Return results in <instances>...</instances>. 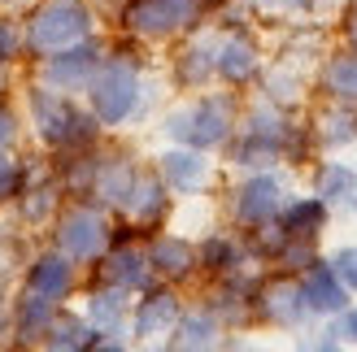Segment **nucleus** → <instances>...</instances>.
<instances>
[{"instance_id":"obj_1","label":"nucleus","mask_w":357,"mask_h":352,"mask_svg":"<svg viewBox=\"0 0 357 352\" xmlns=\"http://www.w3.org/2000/svg\"><path fill=\"white\" fill-rule=\"evenodd\" d=\"M87 35V9L79 0H52L35 13L31 22V48L35 52H52V48H66Z\"/></svg>"},{"instance_id":"obj_2","label":"nucleus","mask_w":357,"mask_h":352,"mask_svg":"<svg viewBox=\"0 0 357 352\" xmlns=\"http://www.w3.org/2000/svg\"><path fill=\"white\" fill-rule=\"evenodd\" d=\"M92 104H96V113L105 122H122L131 113V104H135V70L127 61L105 65L96 74V83H92Z\"/></svg>"},{"instance_id":"obj_3","label":"nucleus","mask_w":357,"mask_h":352,"mask_svg":"<svg viewBox=\"0 0 357 352\" xmlns=\"http://www.w3.org/2000/svg\"><path fill=\"white\" fill-rule=\"evenodd\" d=\"M170 131L178 139H188L192 148L218 144V139L227 135V104L222 100H205V104H196V109H188V113H174Z\"/></svg>"},{"instance_id":"obj_4","label":"nucleus","mask_w":357,"mask_h":352,"mask_svg":"<svg viewBox=\"0 0 357 352\" xmlns=\"http://www.w3.org/2000/svg\"><path fill=\"white\" fill-rule=\"evenodd\" d=\"M35 113H40V127H44V139L52 144H66V139H87L92 135V118H83L79 109L52 100V96H35Z\"/></svg>"},{"instance_id":"obj_5","label":"nucleus","mask_w":357,"mask_h":352,"mask_svg":"<svg viewBox=\"0 0 357 352\" xmlns=\"http://www.w3.org/2000/svg\"><path fill=\"white\" fill-rule=\"evenodd\" d=\"M192 0H139L131 9V22L149 35H162V31H174L178 22H188L192 17Z\"/></svg>"},{"instance_id":"obj_6","label":"nucleus","mask_w":357,"mask_h":352,"mask_svg":"<svg viewBox=\"0 0 357 352\" xmlns=\"http://www.w3.org/2000/svg\"><path fill=\"white\" fill-rule=\"evenodd\" d=\"M61 243L70 257H96L105 243V222L96 214H70L61 226Z\"/></svg>"},{"instance_id":"obj_7","label":"nucleus","mask_w":357,"mask_h":352,"mask_svg":"<svg viewBox=\"0 0 357 352\" xmlns=\"http://www.w3.org/2000/svg\"><path fill=\"white\" fill-rule=\"evenodd\" d=\"M70 287V266L61 257H40L35 261V270H31V291H40L48 296V301H57V296H66Z\"/></svg>"},{"instance_id":"obj_8","label":"nucleus","mask_w":357,"mask_h":352,"mask_svg":"<svg viewBox=\"0 0 357 352\" xmlns=\"http://www.w3.org/2000/svg\"><path fill=\"white\" fill-rule=\"evenodd\" d=\"M275 196H279L275 179H253L244 187V196H240V218L244 222H266L275 214Z\"/></svg>"},{"instance_id":"obj_9","label":"nucleus","mask_w":357,"mask_h":352,"mask_svg":"<svg viewBox=\"0 0 357 352\" xmlns=\"http://www.w3.org/2000/svg\"><path fill=\"white\" fill-rule=\"evenodd\" d=\"M174 313H178V305H174V296H153V301H144V309H139V318H135V330L139 335H157V330H166L170 322H174Z\"/></svg>"},{"instance_id":"obj_10","label":"nucleus","mask_w":357,"mask_h":352,"mask_svg":"<svg viewBox=\"0 0 357 352\" xmlns=\"http://www.w3.org/2000/svg\"><path fill=\"white\" fill-rule=\"evenodd\" d=\"M305 301L314 309H340L344 305V291L335 287V270H314L305 278Z\"/></svg>"},{"instance_id":"obj_11","label":"nucleus","mask_w":357,"mask_h":352,"mask_svg":"<svg viewBox=\"0 0 357 352\" xmlns=\"http://www.w3.org/2000/svg\"><path fill=\"white\" fill-rule=\"evenodd\" d=\"M92 65H96V48H75V52H66V57H57V61L48 65V79H57V83H79Z\"/></svg>"},{"instance_id":"obj_12","label":"nucleus","mask_w":357,"mask_h":352,"mask_svg":"<svg viewBox=\"0 0 357 352\" xmlns=\"http://www.w3.org/2000/svg\"><path fill=\"white\" fill-rule=\"evenodd\" d=\"M166 174H170L178 187H196V183L205 179V161L196 152H170L166 157Z\"/></svg>"},{"instance_id":"obj_13","label":"nucleus","mask_w":357,"mask_h":352,"mask_svg":"<svg viewBox=\"0 0 357 352\" xmlns=\"http://www.w3.org/2000/svg\"><path fill=\"white\" fill-rule=\"evenodd\" d=\"M253 48H248L244 40H231L227 48H222V57H218V70H222V74L227 79H248V74H253Z\"/></svg>"},{"instance_id":"obj_14","label":"nucleus","mask_w":357,"mask_h":352,"mask_svg":"<svg viewBox=\"0 0 357 352\" xmlns=\"http://www.w3.org/2000/svg\"><path fill=\"white\" fill-rule=\"evenodd\" d=\"M153 261H157L166 274H183V270L192 266V248H188V243H178V239H162V243L153 248Z\"/></svg>"},{"instance_id":"obj_15","label":"nucleus","mask_w":357,"mask_h":352,"mask_svg":"<svg viewBox=\"0 0 357 352\" xmlns=\"http://www.w3.org/2000/svg\"><path fill=\"white\" fill-rule=\"evenodd\" d=\"M48 344L52 348H83V344H92V330H87L83 322H75V318H61L57 326H52Z\"/></svg>"},{"instance_id":"obj_16","label":"nucleus","mask_w":357,"mask_h":352,"mask_svg":"<svg viewBox=\"0 0 357 352\" xmlns=\"http://www.w3.org/2000/svg\"><path fill=\"white\" fill-rule=\"evenodd\" d=\"M109 278H114L118 287H135L139 278H144V261H139L135 253H118L109 261Z\"/></svg>"},{"instance_id":"obj_17","label":"nucleus","mask_w":357,"mask_h":352,"mask_svg":"<svg viewBox=\"0 0 357 352\" xmlns=\"http://www.w3.org/2000/svg\"><path fill=\"white\" fill-rule=\"evenodd\" d=\"M209 335H213V322L209 318H188L174 344L178 348H201V344H209Z\"/></svg>"},{"instance_id":"obj_18","label":"nucleus","mask_w":357,"mask_h":352,"mask_svg":"<svg viewBox=\"0 0 357 352\" xmlns=\"http://www.w3.org/2000/svg\"><path fill=\"white\" fill-rule=\"evenodd\" d=\"M331 87L340 96H357V57H344L331 65Z\"/></svg>"},{"instance_id":"obj_19","label":"nucleus","mask_w":357,"mask_h":352,"mask_svg":"<svg viewBox=\"0 0 357 352\" xmlns=\"http://www.w3.org/2000/svg\"><path fill=\"white\" fill-rule=\"evenodd\" d=\"M318 222H323V205L305 200V205H296L292 214H288V231H314Z\"/></svg>"},{"instance_id":"obj_20","label":"nucleus","mask_w":357,"mask_h":352,"mask_svg":"<svg viewBox=\"0 0 357 352\" xmlns=\"http://www.w3.org/2000/svg\"><path fill=\"white\" fill-rule=\"evenodd\" d=\"M44 322H48V296L35 291V301H26V309H22V330L31 335V330H40Z\"/></svg>"},{"instance_id":"obj_21","label":"nucleus","mask_w":357,"mask_h":352,"mask_svg":"<svg viewBox=\"0 0 357 352\" xmlns=\"http://www.w3.org/2000/svg\"><path fill=\"white\" fill-rule=\"evenodd\" d=\"M105 196L109 200H127V191H131V174H127V166H114L109 174H105Z\"/></svg>"},{"instance_id":"obj_22","label":"nucleus","mask_w":357,"mask_h":352,"mask_svg":"<svg viewBox=\"0 0 357 352\" xmlns=\"http://www.w3.org/2000/svg\"><path fill=\"white\" fill-rule=\"evenodd\" d=\"M118 313H122V296L118 291H105V296H96V301H92V318L96 322H114Z\"/></svg>"},{"instance_id":"obj_23","label":"nucleus","mask_w":357,"mask_h":352,"mask_svg":"<svg viewBox=\"0 0 357 352\" xmlns=\"http://www.w3.org/2000/svg\"><path fill=\"white\" fill-rule=\"evenodd\" d=\"M271 313L283 322H296L301 318V305H296V291H275V301H271Z\"/></svg>"},{"instance_id":"obj_24","label":"nucleus","mask_w":357,"mask_h":352,"mask_svg":"<svg viewBox=\"0 0 357 352\" xmlns=\"http://www.w3.org/2000/svg\"><path fill=\"white\" fill-rule=\"evenodd\" d=\"M335 274H340L349 287H357V248H344L340 257H335Z\"/></svg>"},{"instance_id":"obj_25","label":"nucleus","mask_w":357,"mask_h":352,"mask_svg":"<svg viewBox=\"0 0 357 352\" xmlns=\"http://www.w3.org/2000/svg\"><path fill=\"white\" fill-rule=\"evenodd\" d=\"M353 179H349V170H327L323 174V196H340V191H349Z\"/></svg>"},{"instance_id":"obj_26","label":"nucleus","mask_w":357,"mask_h":352,"mask_svg":"<svg viewBox=\"0 0 357 352\" xmlns=\"http://www.w3.org/2000/svg\"><path fill=\"white\" fill-rule=\"evenodd\" d=\"M13 187H17V170L9 161H0V196H13Z\"/></svg>"},{"instance_id":"obj_27","label":"nucleus","mask_w":357,"mask_h":352,"mask_svg":"<svg viewBox=\"0 0 357 352\" xmlns=\"http://www.w3.org/2000/svg\"><path fill=\"white\" fill-rule=\"evenodd\" d=\"M227 257H231V248H227V243H218V239L205 248V261H213V266H218V261H227Z\"/></svg>"},{"instance_id":"obj_28","label":"nucleus","mask_w":357,"mask_h":352,"mask_svg":"<svg viewBox=\"0 0 357 352\" xmlns=\"http://www.w3.org/2000/svg\"><path fill=\"white\" fill-rule=\"evenodd\" d=\"M13 44H17V40H13V31H9V26H0V61H5L9 52H13Z\"/></svg>"},{"instance_id":"obj_29","label":"nucleus","mask_w":357,"mask_h":352,"mask_svg":"<svg viewBox=\"0 0 357 352\" xmlns=\"http://www.w3.org/2000/svg\"><path fill=\"white\" fill-rule=\"evenodd\" d=\"M9 139H13V118H9V113H0V148H5Z\"/></svg>"},{"instance_id":"obj_30","label":"nucleus","mask_w":357,"mask_h":352,"mask_svg":"<svg viewBox=\"0 0 357 352\" xmlns=\"http://www.w3.org/2000/svg\"><path fill=\"white\" fill-rule=\"evenodd\" d=\"M349 335L357 339V313H353V318H349Z\"/></svg>"},{"instance_id":"obj_31","label":"nucleus","mask_w":357,"mask_h":352,"mask_svg":"<svg viewBox=\"0 0 357 352\" xmlns=\"http://www.w3.org/2000/svg\"><path fill=\"white\" fill-rule=\"evenodd\" d=\"M283 5H310V0H283Z\"/></svg>"},{"instance_id":"obj_32","label":"nucleus","mask_w":357,"mask_h":352,"mask_svg":"<svg viewBox=\"0 0 357 352\" xmlns=\"http://www.w3.org/2000/svg\"><path fill=\"white\" fill-rule=\"evenodd\" d=\"M353 35H357V22H353Z\"/></svg>"}]
</instances>
